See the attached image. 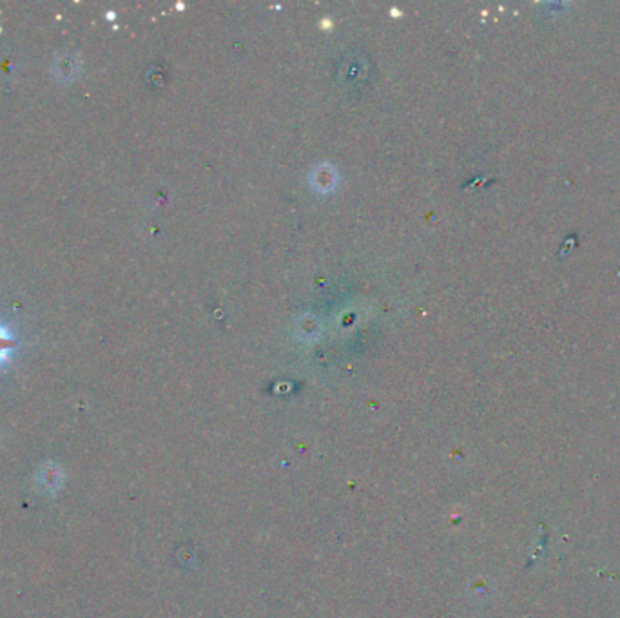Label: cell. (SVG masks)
Wrapping results in <instances>:
<instances>
[{
    "mask_svg": "<svg viewBox=\"0 0 620 618\" xmlns=\"http://www.w3.org/2000/svg\"><path fill=\"white\" fill-rule=\"evenodd\" d=\"M15 347V340L11 332L6 326L0 325V366L6 365V361L11 356V350Z\"/></svg>",
    "mask_w": 620,
    "mask_h": 618,
    "instance_id": "6da1fadb",
    "label": "cell"
}]
</instances>
